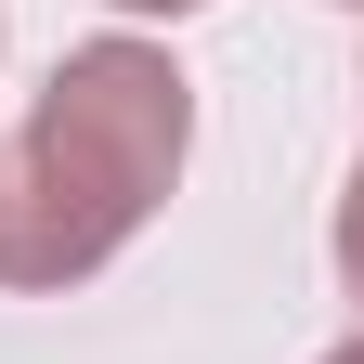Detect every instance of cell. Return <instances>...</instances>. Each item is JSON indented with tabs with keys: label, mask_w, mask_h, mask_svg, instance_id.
Listing matches in <instances>:
<instances>
[{
	"label": "cell",
	"mask_w": 364,
	"mask_h": 364,
	"mask_svg": "<svg viewBox=\"0 0 364 364\" xmlns=\"http://www.w3.org/2000/svg\"><path fill=\"white\" fill-rule=\"evenodd\" d=\"M196 144V78L156 39H78L0 144V287H78L156 221Z\"/></svg>",
	"instance_id": "obj_1"
},
{
	"label": "cell",
	"mask_w": 364,
	"mask_h": 364,
	"mask_svg": "<svg viewBox=\"0 0 364 364\" xmlns=\"http://www.w3.org/2000/svg\"><path fill=\"white\" fill-rule=\"evenodd\" d=\"M338 273H351V299H364V169L338 182Z\"/></svg>",
	"instance_id": "obj_2"
},
{
	"label": "cell",
	"mask_w": 364,
	"mask_h": 364,
	"mask_svg": "<svg viewBox=\"0 0 364 364\" xmlns=\"http://www.w3.org/2000/svg\"><path fill=\"white\" fill-rule=\"evenodd\" d=\"M117 14H196V0H117Z\"/></svg>",
	"instance_id": "obj_3"
},
{
	"label": "cell",
	"mask_w": 364,
	"mask_h": 364,
	"mask_svg": "<svg viewBox=\"0 0 364 364\" xmlns=\"http://www.w3.org/2000/svg\"><path fill=\"white\" fill-rule=\"evenodd\" d=\"M326 364H364V338H351V351H326Z\"/></svg>",
	"instance_id": "obj_4"
}]
</instances>
